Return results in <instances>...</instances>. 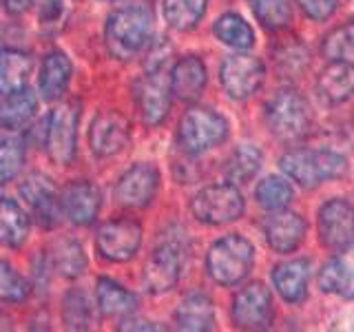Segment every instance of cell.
I'll list each match as a JSON object with an SVG mask.
<instances>
[{"label":"cell","mask_w":354,"mask_h":332,"mask_svg":"<svg viewBox=\"0 0 354 332\" xmlns=\"http://www.w3.org/2000/svg\"><path fill=\"white\" fill-rule=\"evenodd\" d=\"M186 252H188L186 232L177 226L166 228L158 243H155L153 252L149 255L147 264H144L142 270L144 288L151 295H162L173 290L182 277Z\"/></svg>","instance_id":"cell-1"},{"label":"cell","mask_w":354,"mask_h":332,"mask_svg":"<svg viewBox=\"0 0 354 332\" xmlns=\"http://www.w3.org/2000/svg\"><path fill=\"white\" fill-rule=\"evenodd\" d=\"M153 33V11L147 5H129L106 18L104 42L115 60H131L147 47Z\"/></svg>","instance_id":"cell-2"},{"label":"cell","mask_w":354,"mask_h":332,"mask_svg":"<svg viewBox=\"0 0 354 332\" xmlns=\"http://www.w3.org/2000/svg\"><path fill=\"white\" fill-rule=\"evenodd\" d=\"M346 158L330 149H290L279 158L288 180L304 188H317L346 173Z\"/></svg>","instance_id":"cell-3"},{"label":"cell","mask_w":354,"mask_h":332,"mask_svg":"<svg viewBox=\"0 0 354 332\" xmlns=\"http://www.w3.org/2000/svg\"><path fill=\"white\" fill-rule=\"evenodd\" d=\"M263 118L268 131L281 142L304 140L310 131V124H313V116H310V107L306 102V98L290 86L279 89L266 102Z\"/></svg>","instance_id":"cell-4"},{"label":"cell","mask_w":354,"mask_h":332,"mask_svg":"<svg viewBox=\"0 0 354 332\" xmlns=\"http://www.w3.org/2000/svg\"><path fill=\"white\" fill-rule=\"evenodd\" d=\"M254 266V248L252 243L230 232V235L217 239L208 248L206 255V270L210 279L219 286H237L250 275Z\"/></svg>","instance_id":"cell-5"},{"label":"cell","mask_w":354,"mask_h":332,"mask_svg":"<svg viewBox=\"0 0 354 332\" xmlns=\"http://www.w3.org/2000/svg\"><path fill=\"white\" fill-rule=\"evenodd\" d=\"M226 138V118L208 107H191L177 124V144L191 158L219 147Z\"/></svg>","instance_id":"cell-6"},{"label":"cell","mask_w":354,"mask_h":332,"mask_svg":"<svg viewBox=\"0 0 354 332\" xmlns=\"http://www.w3.org/2000/svg\"><path fill=\"white\" fill-rule=\"evenodd\" d=\"M243 195L235 182L210 184L202 188L191 202L193 217L206 226H224L243 215Z\"/></svg>","instance_id":"cell-7"},{"label":"cell","mask_w":354,"mask_h":332,"mask_svg":"<svg viewBox=\"0 0 354 332\" xmlns=\"http://www.w3.org/2000/svg\"><path fill=\"white\" fill-rule=\"evenodd\" d=\"M171 73L166 64L147 66V73L140 77L136 86V102L140 118L147 127H160L171 111Z\"/></svg>","instance_id":"cell-8"},{"label":"cell","mask_w":354,"mask_h":332,"mask_svg":"<svg viewBox=\"0 0 354 332\" xmlns=\"http://www.w3.org/2000/svg\"><path fill=\"white\" fill-rule=\"evenodd\" d=\"M77 120H80V104L71 102L60 104L47 118V129H44V147L49 151V158L66 166L75 158V144H77Z\"/></svg>","instance_id":"cell-9"},{"label":"cell","mask_w":354,"mask_h":332,"mask_svg":"<svg viewBox=\"0 0 354 332\" xmlns=\"http://www.w3.org/2000/svg\"><path fill=\"white\" fill-rule=\"evenodd\" d=\"M142 246V226L131 217H115L97 228L95 248L106 261H129Z\"/></svg>","instance_id":"cell-10"},{"label":"cell","mask_w":354,"mask_h":332,"mask_svg":"<svg viewBox=\"0 0 354 332\" xmlns=\"http://www.w3.org/2000/svg\"><path fill=\"white\" fill-rule=\"evenodd\" d=\"M266 66L250 53H232L219 66V82L232 100H248L263 86Z\"/></svg>","instance_id":"cell-11"},{"label":"cell","mask_w":354,"mask_h":332,"mask_svg":"<svg viewBox=\"0 0 354 332\" xmlns=\"http://www.w3.org/2000/svg\"><path fill=\"white\" fill-rule=\"evenodd\" d=\"M232 324L241 330H266L272 324V295L261 282L239 288L230 308Z\"/></svg>","instance_id":"cell-12"},{"label":"cell","mask_w":354,"mask_h":332,"mask_svg":"<svg viewBox=\"0 0 354 332\" xmlns=\"http://www.w3.org/2000/svg\"><path fill=\"white\" fill-rule=\"evenodd\" d=\"M131 122L115 109L100 111L88 129V147L97 158H113L129 147Z\"/></svg>","instance_id":"cell-13"},{"label":"cell","mask_w":354,"mask_h":332,"mask_svg":"<svg viewBox=\"0 0 354 332\" xmlns=\"http://www.w3.org/2000/svg\"><path fill=\"white\" fill-rule=\"evenodd\" d=\"M160 188V171L149 162H138L120 175L115 184V199L124 208L149 206Z\"/></svg>","instance_id":"cell-14"},{"label":"cell","mask_w":354,"mask_h":332,"mask_svg":"<svg viewBox=\"0 0 354 332\" xmlns=\"http://www.w3.org/2000/svg\"><path fill=\"white\" fill-rule=\"evenodd\" d=\"M319 241L330 250H339L354 239V206L348 199L335 197L319 208Z\"/></svg>","instance_id":"cell-15"},{"label":"cell","mask_w":354,"mask_h":332,"mask_svg":"<svg viewBox=\"0 0 354 332\" xmlns=\"http://www.w3.org/2000/svg\"><path fill=\"white\" fill-rule=\"evenodd\" d=\"M62 215L75 226H88L93 224L100 206H102V195L97 186L88 180H75L69 182L60 193Z\"/></svg>","instance_id":"cell-16"},{"label":"cell","mask_w":354,"mask_h":332,"mask_svg":"<svg viewBox=\"0 0 354 332\" xmlns=\"http://www.w3.org/2000/svg\"><path fill=\"white\" fill-rule=\"evenodd\" d=\"M20 195L29 204L33 217H36V221L42 228L58 226V217L62 215V204L53 184L47 177L40 173L29 175L20 186Z\"/></svg>","instance_id":"cell-17"},{"label":"cell","mask_w":354,"mask_h":332,"mask_svg":"<svg viewBox=\"0 0 354 332\" xmlns=\"http://www.w3.org/2000/svg\"><path fill=\"white\" fill-rule=\"evenodd\" d=\"M306 219L292 213V210L279 208L274 210L272 215H268V219L263 221V237L266 243L274 250V252H292L301 246V241L306 237Z\"/></svg>","instance_id":"cell-18"},{"label":"cell","mask_w":354,"mask_h":332,"mask_svg":"<svg viewBox=\"0 0 354 332\" xmlns=\"http://www.w3.org/2000/svg\"><path fill=\"white\" fill-rule=\"evenodd\" d=\"M319 288L326 295L354 299V243L339 248L319 273Z\"/></svg>","instance_id":"cell-19"},{"label":"cell","mask_w":354,"mask_h":332,"mask_svg":"<svg viewBox=\"0 0 354 332\" xmlns=\"http://www.w3.org/2000/svg\"><path fill=\"white\" fill-rule=\"evenodd\" d=\"M208 82L206 64L199 55H184L171 69V89L173 95L182 102H195L202 98Z\"/></svg>","instance_id":"cell-20"},{"label":"cell","mask_w":354,"mask_h":332,"mask_svg":"<svg viewBox=\"0 0 354 332\" xmlns=\"http://www.w3.org/2000/svg\"><path fill=\"white\" fill-rule=\"evenodd\" d=\"M317 93L326 104H343L354 98V64L330 62L317 77Z\"/></svg>","instance_id":"cell-21"},{"label":"cell","mask_w":354,"mask_h":332,"mask_svg":"<svg viewBox=\"0 0 354 332\" xmlns=\"http://www.w3.org/2000/svg\"><path fill=\"white\" fill-rule=\"evenodd\" d=\"M308 277H310V261L308 259H290L272 270V284L283 302L299 304L306 299L308 293Z\"/></svg>","instance_id":"cell-22"},{"label":"cell","mask_w":354,"mask_h":332,"mask_svg":"<svg viewBox=\"0 0 354 332\" xmlns=\"http://www.w3.org/2000/svg\"><path fill=\"white\" fill-rule=\"evenodd\" d=\"M175 324L186 332H208L215 326V308L204 293L186 295L175 310Z\"/></svg>","instance_id":"cell-23"},{"label":"cell","mask_w":354,"mask_h":332,"mask_svg":"<svg viewBox=\"0 0 354 332\" xmlns=\"http://www.w3.org/2000/svg\"><path fill=\"white\" fill-rule=\"evenodd\" d=\"M71 73L73 66L64 53L60 51H51L44 55L42 66H40V75H38V86L44 100H58L66 86L71 82Z\"/></svg>","instance_id":"cell-24"},{"label":"cell","mask_w":354,"mask_h":332,"mask_svg":"<svg viewBox=\"0 0 354 332\" xmlns=\"http://www.w3.org/2000/svg\"><path fill=\"white\" fill-rule=\"evenodd\" d=\"M33 73L31 55L18 49H0V95L25 89Z\"/></svg>","instance_id":"cell-25"},{"label":"cell","mask_w":354,"mask_h":332,"mask_svg":"<svg viewBox=\"0 0 354 332\" xmlns=\"http://www.w3.org/2000/svg\"><path fill=\"white\" fill-rule=\"evenodd\" d=\"M95 299L100 313L106 317H129L138 308V297L118 282L106 279V277L97 279Z\"/></svg>","instance_id":"cell-26"},{"label":"cell","mask_w":354,"mask_h":332,"mask_svg":"<svg viewBox=\"0 0 354 332\" xmlns=\"http://www.w3.org/2000/svg\"><path fill=\"white\" fill-rule=\"evenodd\" d=\"M36 111H38V100L27 89L9 93L0 102V127L7 131H16L20 127H25L36 116Z\"/></svg>","instance_id":"cell-27"},{"label":"cell","mask_w":354,"mask_h":332,"mask_svg":"<svg viewBox=\"0 0 354 332\" xmlns=\"http://www.w3.org/2000/svg\"><path fill=\"white\" fill-rule=\"evenodd\" d=\"M29 235V217L16 202L0 197V246L18 248Z\"/></svg>","instance_id":"cell-28"},{"label":"cell","mask_w":354,"mask_h":332,"mask_svg":"<svg viewBox=\"0 0 354 332\" xmlns=\"http://www.w3.org/2000/svg\"><path fill=\"white\" fill-rule=\"evenodd\" d=\"M208 0H162L166 25L175 31H191L206 14Z\"/></svg>","instance_id":"cell-29"},{"label":"cell","mask_w":354,"mask_h":332,"mask_svg":"<svg viewBox=\"0 0 354 332\" xmlns=\"http://www.w3.org/2000/svg\"><path fill=\"white\" fill-rule=\"evenodd\" d=\"M213 33L217 36V40H221L226 47H232L237 51H246L254 44V31L243 20L239 14H224L215 20L213 25Z\"/></svg>","instance_id":"cell-30"},{"label":"cell","mask_w":354,"mask_h":332,"mask_svg":"<svg viewBox=\"0 0 354 332\" xmlns=\"http://www.w3.org/2000/svg\"><path fill=\"white\" fill-rule=\"evenodd\" d=\"M272 60L277 64V69H279V73L295 77L308 66L310 53H308V47L299 38H281L272 47Z\"/></svg>","instance_id":"cell-31"},{"label":"cell","mask_w":354,"mask_h":332,"mask_svg":"<svg viewBox=\"0 0 354 332\" xmlns=\"http://www.w3.org/2000/svg\"><path fill=\"white\" fill-rule=\"evenodd\" d=\"M261 151L252 144H241L235 151L230 153V158L226 162V177L235 184H246L250 182L254 175L261 169Z\"/></svg>","instance_id":"cell-32"},{"label":"cell","mask_w":354,"mask_h":332,"mask_svg":"<svg viewBox=\"0 0 354 332\" xmlns=\"http://www.w3.org/2000/svg\"><path fill=\"white\" fill-rule=\"evenodd\" d=\"M257 22L268 31H281L290 25L292 11L288 0H248Z\"/></svg>","instance_id":"cell-33"},{"label":"cell","mask_w":354,"mask_h":332,"mask_svg":"<svg viewBox=\"0 0 354 332\" xmlns=\"http://www.w3.org/2000/svg\"><path fill=\"white\" fill-rule=\"evenodd\" d=\"M321 51L330 62L354 64V22L335 27L321 42Z\"/></svg>","instance_id":"cell-34"},{"label":"cell","mask_w":354,"mask_h":332,"mask_svg":"<svg viewBox=\"0 0 354 332\" xmlns=\"http://www.w3.org/2000/svg\"><path fill=\"white\" fill-rule=\"evenodd\" d=\"M53 266L62 277H80L86 268V257L82 246L75 239H60L53 246Z\"/></svg>","instance_id":"cell-35"},{"label":"cell","mask_w":354,"mask_h":332,"mask_svg":"<svg viewBox=\"0 0 354 332\" xmlns=\"http://www.w3.org/2000/svg\"><path fill=\"white\" fill-rule=\"evenodd\" d=\"M254 199L266 210H279L286 208L292 199V186L288 184L283 177H263V180L254 188Z\"/></svg>","instance_id":"cell-36"},{"label":"cell","mask_w":354,"mask_h":332,"mask_svg":"<svg viewBox=\"0 0 354 332\" xmlns=\"http://www.w3.org/2000/svg\"><path fill=\"white\" fill-rule=\"evenodd\" d=\"M62 321L69 330H88L93 321L91 304L82 290H69L62 299Z\"/></svg>","instance_id":"cell-37"},{"label":"cell","mask_w":354,"mask_h":332,"mask_svg":"<svg viewBox=\"0 0 354 332\" xmlns=\"http://www.w3.org/2000/svg\"><path fill=\"white\" fill-rule=\"evenodd\" d=\"M29 293H31V286L25 277H22L11 264L0 259V302L20 304L29 297Z\"/></svg>","instance_id":"cell-38"},{"label":"cell","mask_w":354,"mask_h":332,"mask_svg":"<svg viewBox=\"0 0 354 332\" xmlns=\"http://www.w3.org/2000/svg\"><path fill=\"white\" fill-rule=\"evenodd\" d=\"M22 164H25V147L20 140L0 142V184L14 182Z\"/></svg>","instance_id":"cell-39"},{"label":"cell","mask_w":354,"mask_h":332,"mask_svg":"<svg viewBox=\"0 0 354 332\" xmlns=\"http://www.w3.org/2000/svg\"><path fill=\"white\" fill-rule=\"evenodd\" d=\"M297 3L301 7L304 16L315 22H324L337 11L339 0H297Z\"/></svg>","instance_id":"cell-40"},{"label":"cell","mask_w":354,"mask_h":332,"mask_svg":"<svg viewBox=\"0 0 354 332\" xmlns=\"http://www.w3.org/2000/svg\"><path fill=\"white\" fill-rule=\"evenodd\" d=\"M62 11V0H42V7H40V14L44 22H53L58 20Z\"/></svg>","instance_id":"cell-41"},{"label":"cell","mask_w":354,"mask_h":332,"mask_svg":"<svg viewBox=\"0 0 354 332\" xmlns=\"http://www.w3.org/2000/svg\"><path fill=\"white\" fill-rule=\"evenodd\" d=\"M120 330H160V326H153L151 321H133V319H127V321H122Z\"/></svg>","instance_id":"cell-42"},{"label":"cell","mask_w":354,"mask_h":332,"mask_svg":"<svg viewBox=\"0 0 354 332\" xmlns=\"http://www.w3.org/2000/svg\"><path fill=\"white\" fill-rule=\"evenodd\" d=\"M33 3V0H3L5 9L9 11V14H22V11H27L29 5Z\"/></svg>","instance_id":"cell-43"}]
</instances>
